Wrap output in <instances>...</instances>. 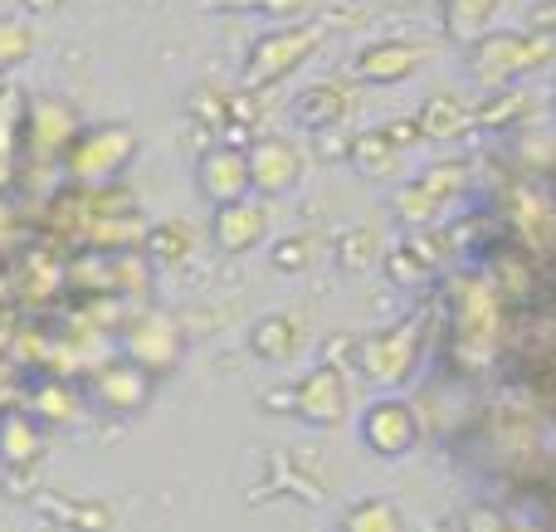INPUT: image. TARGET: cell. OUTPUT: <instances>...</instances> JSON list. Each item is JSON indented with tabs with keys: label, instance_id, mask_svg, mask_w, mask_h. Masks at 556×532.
<instances>
[{
	"label": "cell",
	"instance_id": "20",
	"mask_svg": "<svg viewBox=\"0 0 556 532\" xmlns=\"http://www.w3.org/2000/svg\"><path fill=\"white\" fill-rule=\"evenodd\" d=\"M346 113V93L337 84H317L303 93V103H298V117H303L307 127H332L337 117Z\"/></svg>",
	"mask_w": 556,
	"mask_h": 532
},
{
	"label": "cell",
	"instance_id": "2",
	"mask_svg": "<svg viewBox=\"0 0 556 532\" xmlns=\"http://www.w3.org/2000/svg\"><path fill=\"white\" fill-rule=\"evenodd\" d=\"M117 347H123V357H132L137 367L152 371V377H166V371H176L186 357V322L172 318L166 308H147L123 322Z\"/></svg>",
	"mask_w": 556,
	"mask_h": 532
},
{
	"label": "cell",
	"instance_id": "24",
	"mask_svg": "<svg viewBox=\"0 0 556 532\" xmlns=\"http://www.w3.org/2000/svg\"><path fill=\"white\" fill-rule=\"evenodd\" d=\"M201 5L220 15H293L303 0H201Z\"/></svg>",
	"mask_w": 556,
	"mask_h": 532
},
{
	"label": "cell",
	"instance_id": "3",
	"mask_svg": "<svg viewBox=\"0 0 556 532\" xmlns=\"http://www.w3.org/2000/svg\"><path fill=\"white\" fill-rule=\"evenodd\" d=\"M88 401L108 416H142L156 396V377L147 367H137L132 357H113V362H98L88 371Z\"/></svg>",
	"mask_w": 556,
	"mask_h": 532
},
{
	"label": "cell",
	"instance_id": "26",
	"mask_svg": "<svg viewBox=\"0 0 556 532\" xmlns=\"http://www.w3.org/2000/svg\"><path fill=\"white\" fill-rule=\"evenodd\" d=\"M5 479V498L10 504H35L45 489H39V465H25V469H0Z\"/></svg>",
	"mask_w": 556,
	"mask_h": 532
},
{
	"label": "cell",
	"instance_id": "19",
	"mask_svg": "<svg viewBox=\"0 0 556 532\" xmlns=\"http://www.w3.org/2000/svg\"><path fill=\"white\" fill-rule=\"evenodd\" d=\"M35 45H39V35L25 15H0V74L25 64V59L35 54Z\"/></svg>",
	"mask_w": 556,
	"mask_h": 532
},
{
	"label": "cell",
	"instance_id": "22",
	"mask_svg": "<svg viewBox=\"0 0 556 532\" xmlns=\"http://www.w3.org/2000/svg\"><path fill=\"white\" fill-rule=\"evenodd\" d=\"M342 532H401V518H395L391 504H381V498H366V504H356L352 514L342 518Z\"/></svg>",
	"mask_w": 556,
	"mask_h": 532
},
{
	"label": "cell",
	"instance_id": "16",
	"mask_svg": "<svg viewBox=\"0 0 556 532\" xmlns=\"http://www.w3.org/2000/svg\"><path fill=\"white\" fill-rule=\"evenodd\" d=\"M425 59V49H410V45H376L366 49L362 59H356V74L371 78V84H395V78H405L415 64Z\"/></svg>",
	"mask_w": 556,
	"mask_h": 532
},
{
	"label": "cell",
	"instance_id": "4",
	"mask_svg": "<svg viewBox=\"0 0 556 532\" xmlns=\"http://www.w3.org/2000/svg\"><path fill=\"white\" fill-rule=\"evenodd\" d=\"M317 39L323 35L313 25H283V29H269L264 39H254L250 64H244V88H269L278 78H288L317 49Z\"/></svg>",
	"mask_w": 556,
	"mask_h": 532
},
{
	"label": "cell",
	"instance_id": "25",
	"mask_svg": "<svg viewBox=\"0 0 556 532\" xmlns=\"http://www.w3.org/2000/svg\"><path fill=\"white\" fill-rule=\"evenodd\" d=\"M352 162L362 166L366 176H381L386 166H391V137H386V132H371V137H362V142L352 147Z\"/></svg>",
	"mask_w": 556,
	"mask_h": 532
},
{
	"label": "cell",
	"instance_id": "10",
	"mask_svg": "<svg viewBox=\"0 0 556 532\" xmlns=\"http://www.w3.org/2000/svg\"><path fill=\"white\" fill-rule=\"evenodd\" d=\"M415 362V328H391V332H371V338L356 347V367L366 381L376 387H395V381L410 371Z\"/></svg>",
	"mask_w": 556,
	"mask_h": 532
},
{
	"label": "cell",
	"instance_id": "8",
	"mask_svg": "<svg viewBox=\"0 0 556 532\" xmlns=\"http://www.w3.org/2000/svg\"><path fill=\"white\" fill-rule=\"evenodd\" d=\"M74 132H78V117L64 98L45 93V98H35V103H25V152L45 156V162L49 156H64Z\"/></svg>",
	"mask_w": 556,
	"mask_h": 532
},
{
	"label": "cell",
	"instance_id": "6",
	"mask_svg": "<svg viewBox=\"0 0 556 532\" xmlns=\"http://www.w3.org/2000/svg\"><path fill=\"white\" fill-rule=\"evenodd\" d=\"M211 240H215V250L230 254V259L260 250V244L269 240V201H264L260 191H250V195H240V201H230V205H215Z\"/></svg>",
	"mask_w": 556,
	"mask_h": 532
},
{
	"label": "cell",
	"instance_id": "1",
	"mask_svg": "<svg viewBox=\"0 0 556 532\" xmlns=\"http://www.w3.org/2000/svg\"><path fill=\"white\" fill-rule=\"evenodd\" d=\"M132 162H137V132L127 123L78 127L64 152V172L78 186H113Z\"/></svg>",
	"mask_w": 556,
	"mask_h": 532
},
{
	"label": "cell",
	"instance_id": "13",
	"mask_svg": "<svg viewBox=\"0 0 556 532\" xmlns=\"http://www.w3.org/2000/svg\"><path fill=\"white\" fill-rule=\"evenodd\" d=\"M45 459V426L29 410L0 416V469H25Z\"/></svg>",
	"mask_w": 556,
	"mask_h": 532
},
{
	"label": "cell",
	"instance_id": "7",
	"mask_svg": "<svg viewBox=\"0 0 556 532\" xmlns=\"http://www.w3.org/2000/svg\"><path fill=\"white\" fill-rule=\"evenodd\" d=\"M195 191H201L211 205H230V201H240V195H250L254 191L250 152H244V147H235V142L211 147V152L195 162Z\"/></svg>",
	"mask_w": 556,
	"mask_h": 532
},
{
	"label": "cell",
	"instance_id": "23",
	"mask_svg": "<svg viewBox=\"0 0 556 532\" xmlns=\"http://www.w3.org/2000/svg\"><path fill=\"white\" fill-rule=\"evenodd\" d=\"M371 259H376V235L371 230H346L342 240H337V264H342V269L362 274V269H371Z\"/></svg>",
	"mask_w": 556,
	"mask_h": 532
},
{
	"label": "cell",
	"instance_id": "12",
	"mask_svg": "<svg viewBox=\"0 0 556 532\" xmlns=\"http://www.w3.org/2000/svg\"><path fill=\"white\" fill-rule=\"evenodd\" d=\"M35 508L64 532H113L117 514L103 498H68V494H39Z\"/></svg>",
	"mask_w": 556,
	"mask_h": 532
},
{
	"label": "cell",
	"instance_id": "9",
	"mask_svg": "<svg viewBox=\"0 0 556 532\" xmlns=\"http://www.w3.org/2000/svg\"><path fill=\"white\" fill-rule=\"evenodd\" d=\"M250 181L264 201L288 195L303 181V152H298L288 137H260V142L250 147Z\"/></svg>",
	"mask_w": 556,
	"mask_h": 532
},
{
	"label": "cell",
	"instance_id": "17",
	"mask_svg": "<svg viewBox=\"0 0 556 532\" xmlns=\"http://www.w3.org/2000/svg\"><path fill=\"white\" fill-rule=\"evenodd\" d=\"M142 244H147V259H156V264H186L191 259V230H186L181 220L152 225V230L142 235Z\"/></svg>",
	"mask_w": 556,
	"mask_h": 532
},
{
	"label": "cell",
	"instance_id": "21",
	"mask_svg": "<svg viewBox=\"0 0 556 532\" xmlns=\"http://www.w3.org/2000/svg\"><path fill=\"white\" fill-rule=\"evenodd\" d=\"M313 259H317V240H313V235H303V230L283 235V240L269 244V264L278 274H303Z\"/></svg>",
	"mask_w": 556,
	"mask_h": 532
},
{
	"label": "cell",
	"instance_id": "15",
	"mask_svg": "<svg viewBox=\"0 0 556 532\" xmlns=\"http://www.w3.org/2000/svg\"><path fill=\"white\" fill-rule=\"evenodd\" d=\"M29 416L39 420L45 430H59V426H74L78 420V387H68V381H39L35 391H29Z\"/></svg>",
	"mask_w": 556,
	"mask_h": 532
},
{
	"label": "cell",
	"instance_id": "11",
	"mask_svg": "<svg viewBox=\"0 0 556 532\" xmlns=\"http://www.w3.org/2000/svg\"><path fill=\"white\" fill-rule=\"evenodd\" d=\"M362 440H366V449H376V455L401 459L405 449L415 445L410 406H405V401H376V406L362 416Z\"/></svg>",
	"mask_w": 556,
	"mask_h": 532
},
{
	"label": "cell",
	"instance_id": "27",
	"mask_svg": "<svg viewBox=\"0 0 556 532\" xmlns=\"http://www.w3.org/2000/svg\"><path fill=\"white\" fill-rule=\"evenodd\" d=\"M25 5L35 10V15H49V10H59V5H64V0H25Z\"/></svg>",
	"mask_w": 556,
	"mask_h": 532
},
{
	"label": "cell",
	"instance_id": "5",
	"mask_svg": "<svg viewBox=\"0 0 556 532\" xmlns=\"http://www.w3.org/2000/svg\"><path fill=\"white\" fill-rule=\"evenodd\" d=\"M352 410V387H346V371L323 362V367L303 371L293 381V416L307 426H337V420Z\"/></svg>",
	"mask_w": 556,
	"mask_h": 532
},
{
	"label": "cell",
	"instance_id": "18",
	"mask_svg": "<svg viewBox=\"0 0 556 532\" xmlns=\"http://www.w3.org/2000/svg\"><path fill=\"white\" fill-rule=\"evenodd\" d=\"M20 147H25V107L15 88H0V176L10 172Z\"/></svg>",
	"mask_w": 556,
	"mask_h": 532
},
{
	"label": "cell",
	"instance_id": "14",
	"mask_svg": "<svg viewBox=\"0 0 556 532\" xmlns=\"http://www.w3.org/2000/svg\"><path fill=\"white\" fill-rule=\"evenodd\" d=\"M298 347H303V322L293 313H269L250 328V352L260 362H288Z\"/></svg>",
	"mask_w": 556,
	"mask_h": 532
}]
</instances>
